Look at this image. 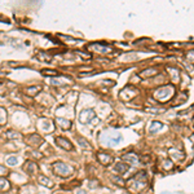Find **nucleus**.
<instances>
[{"mask_svg": "<svg viewBox=\"0 0 194 194\" xmlns=\"http://www.w3.org/2000/svg\"><path fill=\"white\" fill-rule=\"evenodd\" d=\"M97 159H99V162L102 166H109L113 163V157H110L109 154H105V153H99Z\"/></svg>", "mask_w": 194, "mask_h": 194, "instance_id": "nucleus-6", "label": "nucleus"}, {"mask_svg": "<svg viewBox=\"0 0 194 194\" xmlns=\"http://www.w3.org/2000/svg\"><path fill=\"white\" fill-rule=\"evenodd\" d=\"M38 166H36V163H34L32 160H26L25 162V171L27 172L29 175H34L35 172H36V168Z\"/></svg>", "mask_w": 194, "mask_h": 194, "instance_id": "nucleus-8", "label": "nucleus"}, {"mask_svg": "<svg viewBox=\"0 0 194 194\" xmlns=\"http://www.w3.org/2000/svg\"><path fill=\"white\" fill-rule=\"evenodd\" d=\"M78 143L82 145V148H87V149H91V145L88 141H85L83 137H78Z\"/></svg>", "mask_w": 194, "mask_h": 194, "instance_id": "nucleus-19", "label": "nucleus"}, {"mask_svg": "<svg viewBox=\"0 0 194 194\" xmlns=\"http://www.w3.org/2000/svg\"><path fill=\"white\" fill-rule=\"evenodd\" d=\"M52 167H53V174L61 177H67L73 175V172H74V170L69 164L63 163V162H56V163H53Z\"/></svg>", "mask_w": 194, "mask_h": 194, "instance_id": "nucleus-1", "label": "nucleus"}, {"mask_svg": "<svg viewBox=\"0 0 194 194\" xmlns=\"http://www.w3.org/2000/svg\"><path fill=\"white\" fill-rule=\"evenodd\" d=\"M128 171H129V164L126 163V162H118L114 167V172H116V174H119V175H123Z\"/></svg>", "mask_w": 194, "mask_h": 194, "instance_id": "nucleus-5", "label": "nucleus"}, {"mask_svg": "<svg viewBox=\"0 0 194 194\" xmlns=\"http://www.w3.org/2000/svg\"><path fill=\"white\" fill-rule=\"evenodd\" d=\"M162 127H163V124H162L160 122H152V126L149 127V132L150 133H157L159 129H162Z\"/></svg>", "mask_w": 194, "mask_h": 194, "instance_id": "nucleus-11", "label": "nucleus"}, {"mask_svg": "<svg viewBox=\"0 0 194 194\" xmlns=\"http://www.w3.org/2000/svg\"><path fill=\"white\" fill-rule=\"evenodd\" d=\"M94 118V111L92 110V109H85V110H83L82 113H80V115H79V121H80V123H89L92 119Z\"/></svg>", "mask_w": 194, "mask_h": 194, "instance_id": "nucleus-4", "label": "nucleus"}, {"mask_svg": "<svg viewBox=\"0 0 194 194\" xmlns=\"http://www.w3.org/2000/svg\"><path fill=\"white\" fill-rule=\"evenodd\" d=\"M88 48H96L97 51H100L101 53H105L106 51H111V48L109 47V46H101V44H91V46H88Z\"/></svg>", "mask_w": 194, "mask_h": 194, "instance_id": "nucleus-13", "label": "nucleus"}, {"mask_svg": "<svg viewBox=\"0 0 194 194\" xmlns=\"http://www.w3.org/2000/svg\"><path fill=\"white\" fill-rule=\"evenodd\" d=\"M41 74L43 75H48V77H57L58 75V73L56 70H51V69H43Z\"/></svg>", "mask_w": 194, "mask_h": 194, "instance_id": "nucleus-16", "label": "nucleus"}, {"mask_svg": "<svg viewBox=\"0 0 194 194\" xmlns=\"http://www.w3.org/2000/svg\"><path fill=\"white\" fill-rule=\"evenodd\" d=\"M38 58L46 60V61H51V57H49V56H46V55H43V53H39V55H38Z\"/></svg>", "mask_w": 194, "mask_h": 194, "instance_id": "nucleus-24", "label": "nucleus"}, {"mask_svg": "<svg viewBox=\"0 0 194 194\" xmlns=\"http://www.w3.org/2000/svg\"><path fill=\"white\" fill-rule=\"evenodd\" d=\"M38 181H39V184L44 185V186H47V188H53V186H55V182H53L51 179H48L47 176L40 175V176L38 177Z\"/></svg>", "mask_w": 194, "mask_h": 194, "instance_id": "nucleus-9", "label": "nucleus"}, {"mask_svg": "<svg viewBox=\"0 0 194 194\" xmlns=\"http://www.w3.org/2000/svg\"><path fill=\"white\" fill-rule=\"evenodd\" d=\"M122 140H123V138H122V136H118V138H111L110 141H109V144H110V145H114V144H118V143H121Z\"/></svg>", "mask_w": 194, "mask_h": 194, "instance_id": "nucleus-22", "label": "nucleus"}, {"mask_svg": "<svg viewBox=\"0 0 194 194\" xmlns=\"http://www.w3.org/2000/svg\"><path fill=\"white\" fill-rule=\"evenodd\" d=\"M55 194H65V193H55Z\"/></svg>", "mask_w": 194, "mask_h": 194, "instance_id": "nucleus-26", "label": "nucleus"}, {"mask_svg": "<svg viewBox=\"0 0 194 194\" xmlns=\"http://www.w3.org/2000/svg\"><path fill=\"white\" fill-rule=\"evenodd\" d=\"M5 122V110L0 107V123Z\"/></svg>", "mask_w": 194, "mask_h": 194, "instance_id": "nucleus-23", "label": "nucleus"}, {"mask_svg": "<svg viewBox=\"0 0 194 194\" xmlns=\"http://www.w3.org/2000/svg\"><path fill=\"white\" fill-rule=\"evenodd\" d=\"M55 143H56V145H57V146H60L61 149L67 150V152H71V150L74 149V145H73V143L70 141L69 138H66V137L57 136V137H55Z\"/></svg>", "mask_w": 194, "mask_h": 194, "instance_id": "nucleus-3", "label": "nucleus"}, {"mask_svg": "<svg viewBox=\"0 0 194 194\" xmlns=\"http://www.w3.org/2000/svg\"><path fill=\"white\" fill-rule=\"evenodd\" d=\"M41 88L40 87H29V88H26V92H27V94H35V93H38L39 91H40Z\"/></svg>", "mask_w": 194, "mask_h": 194, "instance_id": "nucleus-18", "label": "nucleus"}, {"mask_svg": "<svg viewBox=\"0 0 194 194\" xmlns=\"http://www.w3.org/2000/svg\"><path fill=\"white\" fill-rule=\"evenodd\" d=\"M155 74H158L157 69H148V70H144V71L140 73V78L145 79V78H149V77H153V75H155Z\"/></svg>", "mask_w": 194, "mask_h": 194, "instance_id": "nucleus-10", "label": "nucleus"}, {"mask_svg": "<svg viewBox=\"0 0 194 194\" xmlns=\"http://www.w3.org/2000/svg\"><path fill=\"white\" fill-rule=\"evenodd\" d=\"M10 188V184H9V181L5 179V177H0V190H8Z\"/></svg>", "mask_w": 194, "mask_h": 194, "instance_id": "nucleus-14", "label": "nucleus"}, {"mask_svg": "<svg viewBox=\"0 0 194 194\" xmlns=\"http://www.w3.org/2000/svg\"><path fill=\"white\" fill-rule=\"evenodd\" d=\"M77 194H87V191H85V190H82V189H80V190H78V191H77Z\"/></svg>", "mask_w": 194, "mask_h": 194, "instance_id": "nucleus-25", "label": "nucleus"}, {"mask_svg": "<svg viewBox=\"0 0 194 194\" xmlns=\"http://www.w3.org/2000/svg\"><path fill=\"white\" fill-rule=\"evenodd\" d=\"M123 159L126 160V163H128V162H131V163H137L138 162V158L133 154H128V155H124Z\"/></svg>", "mask_w": 194, "mask_h": 194, "instance_id": "nucleus-15", "label": "nucleus"}, {"mask_svg": "<svg viewBox=\"0 0 194 194\" xmlns=\"http://www.w3.org/2000/svg\"><path fill=\"white\" fill-rule=\"evenodd\" d=\"M7 163H8V166H16V164H18V158L17 157H9L8 159H7Z\"/></svg>", "mask_w": 194, "mask_h": 194, "instance_id": "nucleus-17", "label": "nucleus"}, {"mask_svg": "<svg viewBox=\"0 0 194 194\" xmlns=\"http://www.w3.org/2000/svg\"><path fill=\"white\" fill-rule=\"evenodd\" d=\"M111 180H113L114 184H118L119 186H124V181H123V180H121L119 177H115V176H113V177H111Z\"/></svg>", "mask_w": 194, "mask_h": 194, "instance_id": "nucleus-21", "label": "nucleus"}, {"mask_svg": "<svg viewBox=\"0 0 194 194\" xmlns=\"http://www.w3.org/2000/svg\"><path fill=\"white\" fill-rule=\"evenodd\" d=\"M172 166H174V163H172L171 159H164V160H163V168H164V170H171Z\"/></svg>", "mask_w": 194, "mask_h": 194, "instance_id": "nucleus-20", "label": "nucleus"}, {"mask_svg": "<svg viewBox=\"0 0 194 194\" xmlns=\"http://www.w3.org/2000/svg\"><path fill=\"white\" fill-rule=\"evenodd\" d=\"M133 182H136L135 185H132L133 189H137V186H145L146 185V182H148V174H146V171H140L137 172L136 175H133L131 179H129L127 181V184H133Z\"/></svg>", "mask_w": 194, "mask_h": 194, "instance_id": "nucleus-2", "label": "nucleus"}, {"mask_svg": "<svg viewBox=\"0 0 194 194\" xmlns=\"http://www.w3.org/2000/svg\"><path fill=\"white\" fill-rule=\"evenodd\" d=\"M57 123L61 124L62 129H70L71 128V122L67 119H63V118H57Z\"/></svg>", "mask_w": 194, "mask_h": 194, "instance_id": "nucleus-12", "label": "nucleus"}, {"mask_svg": "<svg viewBox=\"0 0 194 194\" xmlns=\"http://www.w3.org/2000/svg\"><path fill=\"white\" fill-rule=\"evenodd\" d=\"M26 141H27V144H30L31 146H38L39 144H41V143H44V140H43L39 135H30L27 138H26Z\"/></svg>", "mask_w": 194, "mask_h": 194, "instance_id": "nucleus-7", "label": "nucleus"}]
</instances>
